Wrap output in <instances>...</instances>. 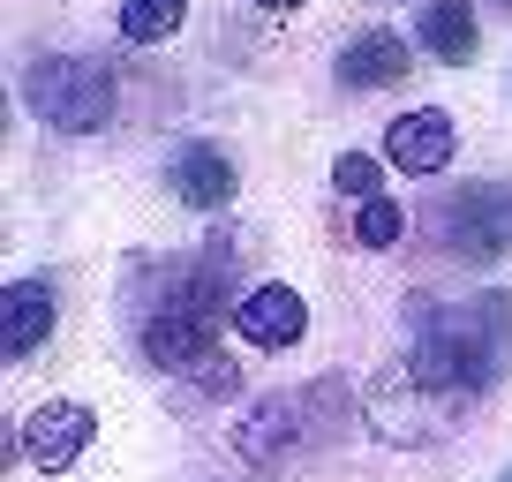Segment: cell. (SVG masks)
Segmentation results:
<instances>
[{
    "label": "cell",
    "instance_id": "cell-8",
    "mask_svg": "<svg viewBox=\"0 0 512 482\" xmlns=\"http://www.w3.org/2000/svg\"><path fill=\"white\" fill-rule=\"evenodd\" d=\"M234 332L249 339V347H294V339L309 332V302L294 287H256L234 302Z\"/></svg>",
    "mask_w": 512,
    "mask_h": 482
},
{
    "label": "cell",
    "instance_id": "cell-16",
    "mask_svg": "<svg viewBox=\"0 0 512 482\" xmlns=\"http://www.w3.org/2000/svg\"><path fill=\"white\" fill-rule=\"evenodd\" d=\"M196 385H204V392H234V385H241V370L226 362V354H211L204 370H196Z\"/></svg>",
    "mask_w": 512,
    "mask_h": 482
},
{
    "label": "cell",
    "instance_id": "cell-11",
    "mask_svg": "<svg viewBox=\"0 0 512 482\" xmlns=\"http://www.w3.org/2000/svg\"><path fill=\"white\" fill-rule=\"evenodd\" d=\"M400 76H407V38H392V31H362L339 53V83H354V91H384Z\"/></svg>",
    "mask_w": 512,
    "mask_h": 482
},
{
    "label": "cell",
    "instance_id": "cell-5",
    "mask_svg": "<svg viewBox=\"0 0 512 482\" xmlns=\"http://www.w3.org/2000/svg\"><path fill=\"white\" fill-rule=\"evenodd\" d=\"M211 332H219V317L211 309H144L136 317V339H144V354L159 362V370H174V377H196L211 362Z\"/></svg>",
    "mask_w": 512,
    "mask_h": 482
},
{
    "label": "cell",
    "instance_id": "cell-9",
    "mask_svg": "<svg viewBox=\"0 0 512 482\" xmlns=\"http://www.w3.org/2000/svg\"><path fill=\"white\" fill-rule=\"evenodd\" d=\"M166 181H174V196H181L189 211H219V204H234V159H226V151H211V144L174 151Z\"/></svg>",
    "mask_w": 512,
    "mask_h": 482
},
{
    "label": "cell",
    "instance_id": "cell-3",
    "mask_svg": "<svg viewBox=\"0 0 512 482\" xmlns=\"http://www.w3.org/2000/svg\"><path fill=\"white\" fill-rule=\"evenodd\" d=\"M23 98H31L38 121L68 136H91L113 121V68L91 61V53H46V61L23 68Z\"/></svg>",
    "mask_w": 512,
    "mask_h": 482
},
{
    "label": "cell",
    "instance_id": "cell-12",
    "mask_svg": "<svg viewBox=\"0 0 512 482\" xmlns=\"http://www.w3.org/2000/svg\"><path fill=\"white\" fill-rule=\"evenodd\" d=\"M475 8L467 0H430L422 8V46L437 53V61H475Z\"/></svg>",
    "mask_w": 512,
    "mask_h": 482
},
{
    "label": "cell",
    "instance_id": "cell-17",
    "mask_svg": "<svg viewBox=\"0 0 512 482\" xmlns=\"http://www.w3.org/2000/svg\"><path fill=\"white\" fill-rule=\"evenodd\" d=\"M256 8H302V0H256Z\"/></svg>",
    "mask_w": 512,
    "mask_h": 482
},
{
    "label": "cell",
    "instance_id": "cell-4",
    "mask_svg": "<svg viewBox=\"0 0 512 482\" xmlns=\"http://www.w3.org/2000/svg\"><path fill=\"white\" fill-rule=\"evenodd\" d=\"M437 234H445V249H460V257L490 264L512 249V189L505 181H467V189H452L445 204H437Z\"/></svg>",
    "mask_w": 512,
    "mask_h": 482
},
{
    "label": "cell",
    "instance_id": "cell-7",
    "mask_svg": "<svg viewBox=\"0 0 512 482\" xmlns=\"http://www.w3.org/2000/svg\"><path fill=\"white\" fill-rule=\"evenodd\" d=\"M452 144H460V136H452V113L445 106H422V113H407V121L384 129V159L407 166V174H445Z\"/></svg>",
    "mask_w": 512,
    "mask_h": 482
},
{
    "label": "cell",
    "instance_id": "cell-13",
    "mask_svg": "<svg viewBox=\"0 0 512 482\" xmlns=\"http://www.w3.org/2000/svg\"><path fill=\"white\" fill-rule=\"evenodd\" d=\"M189 16V0H121V38L128 46H166Z\"/></svg>",
    "mask_w": 512,
    "mask_h": 482
},
{
    "label": "cell",
    "instance_id": "cell-10",
    "mask_svg": "<svg viewBox=\"0 0 512 482\" xmlns=\"http://www.w3.org/2000/svg\"><path fill=\"white\" fill-rule=\"evenodd\" d=\"M0 309H8V332H0L8 362H23L31 347H46V332H53V287H46V279H16Z\"/></svg>",
    "mask_w": 512,
    "mask_h": 482
},
{
    "label": "cell",
    "instance_id": "cell-19",
    "mask_svg": "<svg viewBox=\"0 0 512 482\" xmlns=\"http://www.w3.org/2000/svg\"><path fill=\"white\" fill-rule=\"evenodd\" d=\"M505 8H512V0H505Z\"/></svg>",
    "mask_w": 512,
    "mask_h": 482
},
{
    "label": "cell",
    "instance_id": "cell-1",
    "mask_svg": "<svg viewBox=\"0 0 512 482\" xmlns=\"http://www.w3.org/2000/svg\"><path fill=\"white\" fill-rule=\"evenodd\" d=\"M512 362V294H467V302H415L407 377L445 400H475Z\"/></svg>",
    "mask_w": 512,
    "mask_h": 482
},
{
    "label": "cell",
    "instance_id": "cell-6",
    "mask_svg": "<svg viewBox=\"0 0 512 482\" xmlns=\"http://www.w3.org/2000/svg\"><path fill=\"white\" fill-rule=\"evenodd\" d=\"M91 430H98V415L83 400H46V407H31V422H23V452H31L46 475H61V467L83 460Z\"/></svg>",
    "mask_w": 512,
    "mask_h": 482
},
{
    "label": "cell",
    "instance_id": "cell-2",
    "mask_svg": "<svg viewBox=\"0 0 512 482\" xmlns=\"http://www.w3.org/2000/svg\"><path fill=\"white\" fill-rule=\"evenodd\" d=\"M347 422H354L347 377H317V385H294V392H264V400L241 415L234 452L249 467H279V460H302V452L347 437Z\"/></svg>",
    "mask_w": 512,
    "mask_h": 482
},
{
    "label": "cell",
    "instance_id": "cell-15",
    "mask_svg": "<svg viewBox=\"0 0 512 482\" xmlns=\"http://www.w3.org/2000/svg\"><path fill=\"white\" fill-rule=\"evenodd\" d=\"M407 234V211L392 204V196H377V204H362V226H354V241L362 249H392V241Z\"/></svg>",
    "mask_w": 512,
    "mask_h": 482
},
{
    "label": "cell",
    "instance_id": "cell-18",
    "mask_svg": "<svg viewBox=\"0 0 512 482\" xmlns=\"http://www.w3.org/2000/svg\"><path fill=\"white\" fill-rule=\"evenodd\" d=\"M497 482H512V467H505V475H497Z\"/></svg>",
    "mask_w": 512,
    "mask_h": 482
},
{
    "label": "cell",
    "instance_id": "cell-14",
    "mask_svg": "<svg viewBox=\"0 0 512 482\" xmlns=\"http://www.w3.org/2000/svg\"><path fill=\"white\" fill-rule=\"evenodd\" d=\"M332 189H339V196H354V204H377L384 174H377V159H369V151H339V166H332Z\"/></svg>",
    "mask_w": 512,
    "mask_h": 482
}]
</instances>
